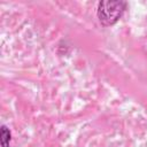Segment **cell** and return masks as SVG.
Masks as SVG:
<instances>
[{"label": "cell", "mask_w": 147, "mask_h": 147, "mask_svg": "<svg viewBox=\"0 0 147 147\" xmlns=\"http://www.w3.org/2000/svg\"><path fill=\"white\" fill-rule=\"evenodd\" d=\"M126 2L121 0H103L98 5L96 15L103 26H111L118 22L125 10Z\"/></svg>", "instance_id": "6da1fadb"}, {"label": "cell", "mask_w": 147, "mask_h": 147, "mask_svg": "<svg viewBox=\"0 0 147 147\" xmlns=\"http://www.w3.org/2000/svg\"><path fill=\"white\" fill-rule=\"evenodd\" d=\"M11 139V133L6 125H1L0 127V144L1 147H9V142Z\"/></svg>", "instance_id": "7a4b0ae2"}]
</instances>
